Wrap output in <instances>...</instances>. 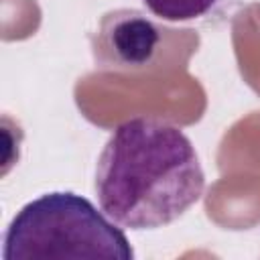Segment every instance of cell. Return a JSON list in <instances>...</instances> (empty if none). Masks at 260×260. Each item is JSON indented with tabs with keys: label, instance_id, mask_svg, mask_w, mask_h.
Returning <instances> with one entry per match:
<instances>
[{
	"label": "cell",
	"instance_id": "cell-1",
	"mask_svg": "<svg viewBox=\"0 0 260 260\" xmlns=\"http://www.w3.org/2000/svg\"><path fill=\"white\" fill-rule=\"evenodd\" d=\"M102 211L118 225L154 230L179 219L205 191V173L187 134L162 120L116 126L95 167Z\"/></svg>",
	"mask_w": 260,
	"mask_h": 260
},
{
	"label": "cell",
	"instance_id": "cell-3",
	"mask_svg": "<svg viewBox=\"0 0 260 260\" xmlns=\"http://www.w3.org/2000/svg\"><path fill=\"white\" fill-rule=\"evenodd\" d=\"M162 28L146 14L120 8L104 14L93 39L98 67L116 71H140L154 63L162 43Z\"/></svg>",
	"mask_w": 260,
	"mask_h": 260
},
{
	"label": "cell",
	"instance_id": "cell-4",
	"mask_svg": "<svg viewBox=\"0 0 260 260\" xmlns=\"http://www.w3.org/2000/svg\"><path fill=\"white\" fill-rule=\"evenodd\" d=\"M244 0H142V4L167 22L217 24L232 18Z\"/></svg>",
	"mask_w": 260,
	"mask_h": 260
},
{
	"label": "cell",
	"instance_id": "cell-2",
	"mask_svg": "<svg viewBox=\"0 0 260 260\" xmlns=\"http://www.w3.org/2000/svg\"><path fill=\"white\" fill-rule=\"evenodd\" d=\"M4 260L114 258L132 260L126 234L98 207L71 191H51L28 201L8 223Z\"/></svg>",
	"mask_w": 260,
	"mask_h": 260
}]
</instances>
